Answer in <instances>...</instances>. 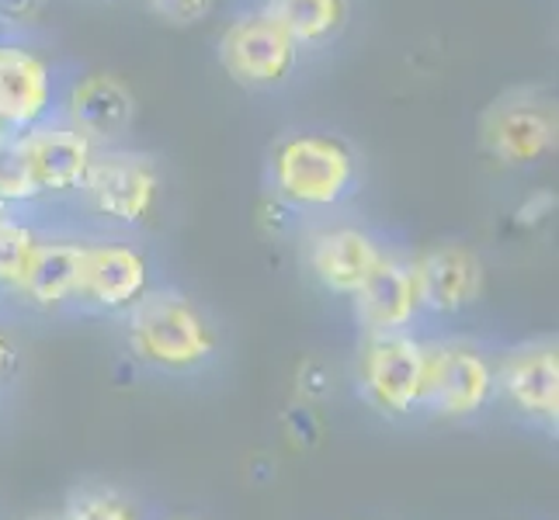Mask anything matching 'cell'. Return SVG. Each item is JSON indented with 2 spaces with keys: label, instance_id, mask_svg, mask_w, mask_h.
Here are the masks:
<instances>
[{
  "label": "cell",
  "instance_id": "cell-1",
  "mask_svg": "<svg viewBox=\"0 0 559 520\" xmlns=\"http://www.w3.org/2000/svg\"><path fill=\"white\" fill-rule=\"evenodd\" d=\"M132 361L157 375H199L219 358V330L181 288L153 285L122 316Z\"/></svg>",
  "mask_w": 559,
  "mask_h": 520
},
{
  "label": "cell",
  "instance_id": "cell-2",
  "mask_svg": "<svg viewBox=\"0 0 559 520\" xmlns=\"http://www.w3.org/2000/svg\"><path fill=\"white\" fill-rule=\"evenodd\" d=\"M428 378H424V416L476 420L497 407V361L493 347L466 334L424 330Z\"/></svg>",
  "mask_w": 559,
  "mask_h": 520
},
{
  "label": "cell",
  "instance_id": "cell-3",
  "mask_svg": "<svg viewBox=\"0 0 559 520\" xmlns=\"http://www.w3.org/2000/svg\"><path fill=\"white\" fill-rule=\"evenodd\" d=\"M275 198L293 211L334 208L358 188V160L348 143L320 132H299L272 153Z\"/></svg>",
  "mask_w": 559,
  "mask_h": 520
},
{
  "label": "cell",
  "instance_id": "cell-4",
  "mask_svg": "<svg viewBox=\"0 0 559 520\" xmlns=\"http://www.w3.org/2000/svg\"><path fill=\"white\" fill-rule=\"evenodd\" d=\"M428 354L424 330L414 334H365L355 347V389L372 413L385 420L420 416Z\"/></svg>",
  "mask_w": 559,
  "mask_h": 520
},
{
  "label": "cell",
  "instance_id": "cell-5",
  "mask_svg": "<svg viewBox=\"0 0 559 520\" xmlns=\"http://www.w3.org/2000/svg\"><path fill=\"white\" fill-rule=\"evenodd\" d=\"M87 208L111 226H143L160 202V173L143 153L98 149L81 184Z\"/></svg>",
  "mask_w": 559,
  "mask_h": 520
},
{
  "label": "cell",
  "instance_id": "cell-6",
  "mask_svg": "<svg viewBox=\"0 0 559 520\" xmlns=\"http://www.w3.org/2000/svg\"><path fill=\"white\" fill-rule=\"evenodd\" d=\"M497 361V402H504L538 427L559 420V343L556 337H532L493 351Z\"/></svg>",
  "mask_w": 559,
  "mask_h": 520
},
{
  "label": "cell",
  "instance_id": "cell-7",
  "mask_svg": "<svg viewBox=\"0 0 559 520\" xmlns=\"http://www.w3.org/2000/svg\"><path fill=\"white\" fill-rule=\"evenodd\" d=\"M153 288V264L140 246L115 240H84L76 305L94 316L122 319Z\"/></svg>",
  "mask_w": 559,
  "mask_h": 520
},
{
  "label": "cell",
  "instance_id": "cell-8",
  "mask_svg": "<svg viewBox=\"0 0 559 520\" xmlns=\"http://www.w3.org/2000/svg\"><path fill=\"white\" fill-rule=\"evenodd\" d=\"M424 323L455 319L484 299V261L462 243H435L411 257Z\"/></svg>",
  "mask_w": 559,
  "mask_h": 520
},
{
  "label": "cell",
  "instance_id": "cell-9",
  "mask_svg": "<svg viewBox=\"0 0 559 520\" xmlns=\"http://www.w3.org/2000/svg\"><path fill=\"white\" fill-rule=\"evenodd\" d=\"M358 337L365 334H414L424 330L417 288H414V264L407 254L385 250L376 271L348 299Z\"/></svg>",
  "mask_w": 559,
  "mask_h": 520
},
{
  "label": "cell",
  "instance_id": "cell-10",
  "mask_svg": "<svg viewBox=\"0 0 559 520\" xmlns=\"http://www.w3.org/2000/svg\"><path fill=\"white\" fill-rule=\"evenodd\" d=\"M11 146L25 160L43 198L81 191L87 167L94 160V153H98V146L87 136H81L70 122H38L11 136Z\"/></svg>",
  "mask_w": 559,
  "mask_h": 520
},
{
  "label": "cell",
  "instance_id": "cell-11",
  "mask_svg": "<svg viewBox=\"0 0 559 520\" xmlns=\"http://www.w3.org/2000/svg\"><path fill=\"white\" fill-rule=\"evenodd\" d=\"M299 46L267 14H250L234 22L219 38V63L247 87H275L296 66Z\"/></svg>",
  "mask_w": 559,
  "mask_h": 520
},
{
  "label": "cell",
  "instance_id": "cell-12",
  "mask_svg": "<svg viewBox=\"0 0 559 520\" xmlns=\"http://www.w3.org/2000/svg\"><path fill=\"white\" fill-rule=\"evenodd\" d=\"M484 149L508 167H528L556 149V111L549 101H535L532 94L500 101L484 119Z\"/></svg>",
  "mask_w": 559,
  "mask_h": 520
},
{
  "label": "cell",
  "instance_id": "cell-13",
  "mask_svg": "<svg viewBox=\"0 0 559 520\" xmlns=\"http://www.w3.org/2000/svg\"><path fill=\"white\" fill-rule=\"evenodd\" d=\"M382 254V240L361 226H326L306 240V267L323 292L337 299H352Z\"/></svg>",
  "mask_w": 559,
  "mask_h": 520
},
{
  "label": "cell",
  "instance_id": "cell-14",
  "mask_svg": "<svg viewBox=\"0 0 559 520\" xmlns=\"http://www.w3.org/2000/svg\"><path fill=\"white\" fill-rule=\"evenodd\" d=\"M81 264H84V240L73 237H38L22 281L14 295L32 313H63L76 305V288H81Z\"/></svg>",
  "mask_w": 559,
  "mask_h": 520
},
{
  "label": "cell",
  "instance_id": "cell-15",
  "mask_svg": "<svg viewBox=\"0 0 559 520\" xmlns=\"http://www.w3.org/2000/svg\"><path fill=\"white\" fill-rule=\"evenodd\" d=\"M49 105V66L25 46H0V129L17 136V132L46 122Z\"/></svg>",
  "mask_w": 559,
  "mask_h": 520
},
{
  "label": "cell",
  "instance_id": "cell-16",
  "mask_svg": "<svg viewBox=\"0 0 559 520\" xmlns=\"http://www.w3.org/2000/svg\"><path fill=\"white\" fill-rule=\"evenodd\" d=\"M67 105V122L94 146L122 140L136 125V94L111 73H94L81 81L70 90Z\"/></svg>",
  "mask_w": 559,
  "mask_h": 520
},
{
  "label": "cell",
  "instance_id": "cell-17",
  "mask_svg": "<svg viewBox=\"0 0 559 520\" xmlns=\"http://www.w3.org/2000/svg\"><path fill=\"white\" fill-rule=\"evenodd\" d=\"M261 14L272 17L296 46H306L337 35L348 22V4L344 0H267Z\"/></svg>",
  "mask_w": 559,
  "mask_h": 520
},
{
  "label": "cell",
  "instance_id": "cell-18",
  "mask_svg": "<svg viewBox=\"0 0 559 520\" xmlns=\"http://www.w3.org/2000/svg\"><path fill=\"white\" fill-rule=\"evenodd\" d=\"M56 517L60 520H146L136 499L115 486H105V483L76 486Z\"/></svg>",
  "mask_w": 559,
  "mask_h": 520
},
{
  "label": "cell",
  "instance_id": "cell-19",
  "mask_svg": "<svg viewBox=\"0 0 559 520\" xmlns=\"http://www.w3.org/2000/svg\"><path fill=\"white\" fill-rule=\"evenodd\" d=\"M38 237L43 233L25 216H17L14 208H0V295L4 299L14 295Z\"/></svg>",
  "mask_w": 559,
  "mask_h": 520
},
{
  "label": "cell",
  "instance_id": "cell-20",
  "mask_svg": "<svg viewBox=\"0 0 559 520\" xmlns=\"http://www.w3.org/2000/svg\"><path fill=\"white\" fill-rule=\"evenodd\" d=\"M38 198H43V195H38V188L32 181L25 160L17 157V149L8 140L4 146H0V205L17 208V205H32Z\"/></svg>",
  "mask_w": 559,
  "mask_h": 520
},
{
  "label": "cell",
  "instance_id": "cell-21",
  "mask_svg": "<svg viewBox=\"0 0 559 520\" xmlns=\"http://www.w3.org/2000/svg\"><path fill=\"white\" fill-rule=\"evenodd\" d=\"M282 431H285L288 440H293V448L310 451V448L320 445L323 423H320V416H317V410L310 407V402H296V407H288L282 413Z\"/></svg>",
  "mask_w": 559,
  "mask_h": 520
},
{
  "label": "cell",
  "instance_id": "cell-22",
  "mask_svg": "<svg viewBox=\"0 0 559 520\" xmlns=\"http://www.w3.org/2000/svg\"><path fill=\"white\" fill-rule=\"evenodd\" d=\"M296 392H299V402H323L326 396L334 392V372L326 368L323 361H302L299 364V375H296Z\"/></svg>",
  "mask_w": 559,
  "mask_h": 520
},
{
  "label": "cell",
  "instance_id": "cell-23",
  "mask_svg": "<svg viewBox=\"0 0 559 520\" xmlns=\"http://www.w3.org/2000/svg\"><path fill=\"white\" fill-rule=\"evenodd\" d=\"M150 4L170 25H195L212 11V0H150Z\"/></svg>",
  "mask_w": 559,
  "mask_h": 520
},
{
  "label": "cell",
  "instance_id": "cell-24",
  "mask_svg": "<svg viewBox=\"0 0 559 520\" xmlns=\"http://www.w3.org/2000/svg\"><path fill=\"white\" fill-rule=\"evenodd\" d=\"M17 372H22V343H17L11 326L0 319V392L17 378Z\"/></svg>",
  "mask_w": 559,
  "mask_h": 520
},
{
  "label": "cell",
  "instance_id": "cell-25",
  "mask_svg": "<svg viewBox=\"0 0 559 520\" xmlns=\"http://www.w3.org/2000/svg\"><path fill=\"white\" fill-rule=\"evenodd\" d=\"M552 208H556V195H549V191H538V195H532L525 205H518L514 222L518 226H538L546 216H552Z\"/></svg>",
  "mask_w": 559,
  "mask_h": 520
},
{
  "label": "cell",
  "instance_id": "cell-26",
  "mask_svg": "<svg viewBox=\"0 0 559 520\" xmlns=\"http://www.w3.org/2000/svg\"><path fill=\"white\" fill-rule=\"evenodd\" d=\"M38 0H0V14L4 17H28Z\"/></svg>",
  "mask_w": 559,
  "mask_h": 520
},
{
  "label": "cell",
  "instance_id": "cell-27",
  "mask_svg": "<svg viewBox=\"0 0 559 520\" xmlns=\"http://www.w3.org/2000/svg\"><path fill=\"white\" fill-rule=\"evenodd\" d=\"M25 520H60L56 513H35V517H25Z\"/></svg>",
  "mask_w": 559,
  "mask_h": 520
},
{
  "label": "cell",
  "instance_id": "cell-28",
  "mask_svg": "<svg viewBox=\"0 0 559 520\" xmlns=\"http://www.w3.org/2000/svg\"><path fill=\"white\" fill-rule=\"evenodd\" d=\"M8 140H11V132H8V129H0V146H4Z\"/></svg>",
  "mask_w": 559,
  "mask_h": 520
},
{
  "label": "cell",
  "instance_id": "cell-29",
  "mask_svg": "<svg viewBox=\"0 0 559 520\" xmlns=\"http://www.w3.org/2000/svg\"><path fill=\"white\" fill-rule=\"evenodd\" d=\"M167 520H199V517H167Z\"/></svg>",
  "mask_w": 559,
  "mask_h": 520
}]
</instances>
